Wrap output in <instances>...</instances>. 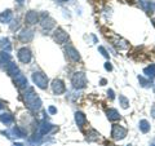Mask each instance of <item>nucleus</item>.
Wrapping results in <instances>:
<instances>
[{
  "instance_id": "1",
  "label": "nucleus",
  "mask_w": 155,
  "mask_h": 146,
  "mask_svg": "<svg viewBox=\"0 0 155 146\" xmlns=\"http://www.w3.org/2000/svg\"><path fill=\"white\" fill-rule=\"evenodd\" d=\"M25 102H26L27 106H28V108H30L31 110H38V109H40V105H41L40 100L38 98V96L34 93L32 89H28L27 93H25Z\"/></svg>"
},
{
  "instance_id": "2",
  "label": "nucleus",
  "mask_w": 155,
  "mask_h": 146,
  "mask_svg": "<svg viewBox=\"0 0 155 146\" xmlns=\"http://www.w3.org/2000/svg\"><path fill=\"white\" fill-rule=\"evenodd\" d=\"M32 80L39 87V88H41V89H45L47 88L48 79H47V76L44 74H41V72H35V74L32 75Z\"/></svg>"
},
{
  "instance_id": "3",
  "label": "nucleus",
  "mask_w": 155,
  "mask_h": 146,
  "mask_svg": "<svg viewBox=\"0 0 155 146\" xmlns=\"http://www.w3.org/2000/svg\"><path fill=\"white\" fill-rule=\"evenodd\" d=\"M72 84H74L75 88H84L87 84L85 75L83 72H75V75L72 76Z\"/></svg>"
},
{
  "instance_id": "4",
  "label": "nucleus",
  "mask_w": 155,
  "mask_h": 146,
  "mask_svg": "<svg viewBox=\"0 0 155 146\" xmlns=\"http://www.w3.org/2000/svg\"><path fill=\"white\" fill-rule=\"evenodd\" d=\"M125 134H127V131H125V128L120 127V125L115 124L113 127V132H111V136H113L114 138L116 140H122L125 137Z\"/></svg>"
},
{
  "instance_id": "5",
  "label": "nucleus",
  "mask_w": 155,
  "mask_h": 146,
  "mask_svg": "<svg viewBox=\"0 0 155 146\" xmlns=\"http://www.w3.org/2000/svg\"><path fill=\"white\" fill-rule=\"evenodd\" d=\"M52 89L56 95H62L64 92L66 91V87L64 84V81L60 80V79H54L52 83Z\"/></svg>"
},
{
  "instance_id": "6",
  "label": "nucleus",
  "mask_w": 155,
  "mask_h": 146,
  "mask_svg": "<svg viewBox=\"0 0 155 146\" xmlns=\"http://www.w3.org/2000/svg\"><path fill=\"white\" fill-rule=\"evenodd\" d=\"M18 60L23 62V64H28L31 61V52L27 49V48H22L18 52Z\"/></svg>"
},
{
  "instance_id": "7",
  "label": "nucleus",
  "mask_w": 155,
  "mask_h": 146,
  "mask_svg": "<svg viewBox=\"0 0 155 146\" xmlns=\"http://www.w3.org/2000/svg\"><path fill=\"white\" fill-rule=\"evenodd\" d=\"M67 39H69V36H67V34L64 30L57 28V30L54 31V40H57L58 43H61V44H62V43H66Z\"/></svg>"
},
{
  "instance_id": "8",
  "label": "nucleus",
  "mask_w": 155,
  "mask_h": 146,
  "mask_svg": "<svg viewBox=\"0 0 155 146\" xmlns=\"http://www.w3.org/2000/svg\"><path fill=\"white\" fill-rule=\"evenodd\" d=\"M66 53H67V56H69L72 61H79L80 60L79 53L76 52V49H75L74 47H67L66 48Z\"/></svg>"
},
{
  "instance_id": "9",
  "label": "nucleus",
  "mask_w": 155,
  "mask_h": 146,
  "mask_svg": "<svg viewBox=\"0 0 155 146\" xmlns=\"http://www.w3.org/2000/svg\"><path fill=\"white\" fill-rule=\"evenodd\" d=\"M14 83H16L17 87H19V88H25L27 85V79L22 74H17L16 79H14Z\"/></svg>"
},
{
  "instance_id": "10",
  "label": "nucleus",
  "mask_w": 155,
  "mask_h": 146,
  "mask_svg": "<svg viewBox=\"0 0 155 146\" xmlns=\"http://www.w3.org/2000/svg\"><path fill=\"white\" fill-rule=\"evenodd\" d=\"M26 22L27 23H30V25H34V23H36L38 22V14L36 12H34V11H30L27 14H26Z\"/></svg>"
},
{
  "instance_id": "11",
  "label": "nucleus",
  "mask_w": 155,
  "mask_h": 146,
  "mask_svg": "<svg viewBox=\"0 0 155 146\" xmlns=\"http://www.w3.org/2000/svg\"><path fill=\"white\" fill-rule=\"evenodd\" d=\"M31 38H32V31H30V30H25L19 35V39H21L22 41H28V40H31Z\"/></svg>"
},
{
  "instance_id": "12",
  "label": "nucleus",
  "mask_w": 155,
  "mask_h": 146,
  "mask_svg": "<svg viewBox=\"0 0 155 146\" xmlns=\"http://www.w3.org/2000/svg\"><path fill=\"white\" fill-rule=\"evenodd\" d=\"M145 74H146V76H149L150 79H153V78H155V65H150L149 67H146L145 69Z\"/></svg>"
},
{
  "instance_id": "13",
  "label": "nucleus",
  "mask_w": 155,
  "mask_h": 146,
  "mask_svg": "<svg viewBox=\"0 0 155 146\" xmlns=\"http://www.w3.org/2000/svg\"><path fill=\"white\" fill-rule=\"evenodd\" d=\"M75 120H76L78 125L83 127V124L85 123V116H84V114H81V113H76V114H75Z\"/></svg>"
},
{
  "instance_id": "14",
  "label": "nucleus",
  "mask_w": 155,
  "mask_h": 146,
  "mask_svg": "<svg viewBox=\"0 0 155 146\" xmlns=\"http://www.w3.org/2000/svg\"><path fill=\"white\" fill-rule=\"evenodd\" d=\"M11 18H12V12L11 11H7L5 13L0 14V22H9Z\"/></svg>"
},
{
  "instance_id": "15",
  "label": "nucleus",
  "mask_w": 155,
  "mask_h": 146,
  "mask_svg": "<svg viewBox=\"0 0 155 146\" xmlns=\"http://www.w3.org/2000/svg\"><path fill=\"white\" fill-rule=\"evenodd\" d=\"M107 118L110 120H118L119 119V114H118V111H116L115 109H110L107 111Z\"/></svg>"
},
{
  "instance_id": "16",
  "label": "nucleus",
  "mask_w": 155,
  "mask_h": 146,
  "mask_svg": "<svg viewBox=\"0 0 155 146\" xmlns=\"http://www.w3.org/2000/svg\"><path fill=\"white\" fill-rule=\"evenodd\" d=\"M141 5L143 9H146V11H151V5L155 7V4L151 0H141Z\"/></svg>"
},
{
  "instance_id": "17",
  "label": "nucleus",
  "mask_w": 155,
  "mask_h": 146,
  "mask_svg": "<svg viewBox=\"0 0 155 146\" xmlns=\"http://www.w3.org/2000/svg\"><path fill=\"white\" fill-rule=\"evenodd\" d=\"M0 120H2L3 123L8 124V123H11V121L13 120V118L11 116V114H3V115H0Z\"/></svg>"
},
{
  "instance_id": "18",
  "label": "nucleus",
  "mask_w": 155,
  "mask_h": 146,
  "mask_svg": "<svg viewBox=\"0 0 155 146\" xmlns=\"http://www.w3.org/2000/svg\"><path fill=\"white\" fill-rule=\"evenodd\" d=\"M140 128H141L142 132H147V131L150 129V125L146 120H141V123H140Z\"/></svg>"
},
{
  "instance_id": "19",
  "label": "nucleus",
  "mask_w": 155,
  "mask_h": 146,
  "mask_svg": "<svg viewBox=\"0 0 155 146\" xmlns=\"http://www.w3.org/2000/svg\"><path fill=\"white\" fill-rule=\"evenodd\" d=\"M119 100H120V102H122V106H123V108H124V109H127V108H128V105H129V102L127 101V98H125L124 96H120V97H119Z\"/></svg>"
},
{
  "instance_id": "20",
  "label": "nucleus",
  "mask_w": 155,
  "mask_h": 146,
  "mask_svg": "<svg viewBox=\"0 0 155 146\" xmlns=\"http://www.w3.org/2000/svg\"><path fill=\"white\" fill-rule=\"evenodd\" d=\"M151 115H153L154 118H155V105L153 106V109H151Z\"/></svg>"
},
{
  "instance_id": "21",
  "label": "nucleus",
  "mask_w": 155,
  "mask_h": 146,
  "mask_svg": "<svg viewBox=\"0 0 155 146\" xmlns=\"http://www.w3.org/2000/svg\"><path fill=\"white\" fill-rule=\"evenodd\" d=\"M49 111H51V113H52V114H54V113H56V111H57V110H56L54 108H49Z\"/></svg>"
},
{
  "instance_id": "22",
  "label": "nucleus",
  "mask_w": 155,
  "mask_h": 146,
  "mask_svg": "<svg viewBox=\"0 0 155 146\" xmlns=\"http://www.w3.org/2000/svg\"><path fill=\"white\" fill-rule=\"evenodd\" d=\"M106 69H107V70H111V69H113V67H111V65H109V62H107V64H106Z\"/></svg>"
},
{
  "instance_id": "23",
  "label": "nucleus",
  "mask_w": 155,
  "mask_h": 146,
  "mask_svg": "<svg viewBox=\"0 0 155 146\" xmlns=\"http://www.w3.org/2000/svg\"><path fill=\"white\" fill-rule=\"evenodd\" d=\"M16 2H18V3H23V0H16Z\"/></svg>"
},
{
  "instance_id": "24",
  "label": "nucleus",
  "mask_w": 155,
  "mask_h": 146,
  "mask_svg": "<svg viewBox=\"0 0 155 146\" xmlns=\"http://www.w3.org/2000/svg\"><path fill=\"white\" fill-rule=\"evenodd\" d=\"M14 146H22L21 144H16V145H14Z\"/></svg>"
},
{
  "instance_id": "25",
  "label": "nucleus",
  "mask_w": 155,
  "mask_h": 146,
  "mask_svg": "<svg viewBox=\"0 0 155 146\" xmlns=\"http://www.w3.org/2000/svg\"><path fill=\"white\" fill-rule=\"evenodd\" d=\"M151 146H155V141H154V142H153V144H151Z\"/></svg>"
},
{
  "instance_id": "26",
  "label": "nucleus",
  "mask_w": 155,
  "mask_h": 146,
  "mask_svg": "<svg viewBox=\"0 0 155 146\" xmlns=\"http://www.w3.org/2000/svg\"><path fill=\"white\" fill-rule=\"evenodd\" d=\"M2 108H3V105H2V104H0V109H2Z\"/></svg>"
},
{
  "instance_id": "27",
  "label": "nucleus",
  "mask_w": 155,
  "mask_h": 146,
  "mask_svg": "<svg viewBox=\"0 0 155 146\" xmlns=\"http://www.w3.org/2000/svg\"><path fill=\"white\" fill-rule=\"evenodd\" d=\"M154 91H155V87H154Z\"/></svg>"
}]
</instances>
